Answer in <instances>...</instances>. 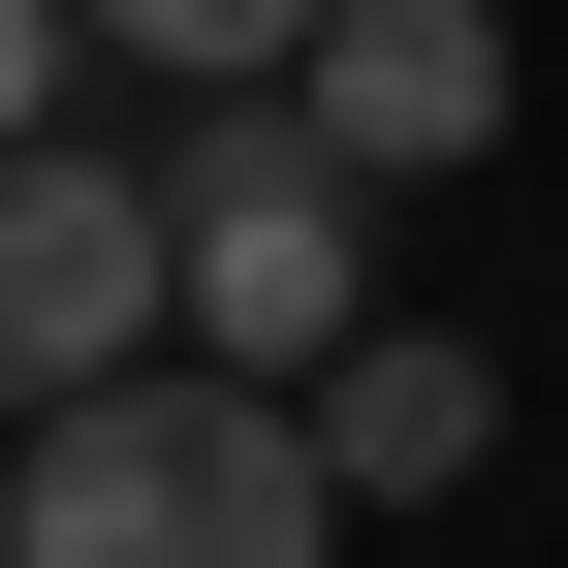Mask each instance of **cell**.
<instances>
[{"label": "cell", "mask_w": 568, "mask_h": 568, "mask_svg": "<svg viewBox=\"0 0 568 568\" xmlns=\"http://www.w3.org/2000/svg\"><path fill=\"white\" fill-rule=\"evenodd\" d=\"M0 568H347L316 379H253V347H126V379L0 410Z\"/></svg>", "instance_id": "1"}, {"label": "cell", "mask_w": 568, "mask_h": 568, "mask_svg": "<svg viewBox=\"0 0 568 568\" xmlns=\"http://www.w3.org/2000/svg\"><path fill=\"white\" fill-rule=\"evenodd\" d=\"M159 190H190V347H253V379H316V347L379 316V159H347V126L284 95V63H253L222 126H190Z\"/></svg>", "instance_id": "2"}, {"label": "cell", "mask_w": 568, "mask_h": 568, "mask_svg": "<svg viewBox=\"0 0 568 568\" xmlns=\"http://www.w3.org/2000/svg\"><path fill=\"white\" fill-rule=\"evenodd\" d=\"M126 347H190V190H159V159H63V126H0V410L126 379Z\"/></svg>", "instance_id": "3"}, {"label": "cell", "mask_w": 568, "mask_h": 568, "mask_svg": "<svg viewBox=\"0 0 568 568\" xmlns=\"http://www.w3.org/2000/svg\"><path fill=\"white\" fill-rule=\"evenodd\" d=\"M284 95H316L379 190H443V159H506V0H316V63H284Z\"/></svg>", "instance_id": "4"}, {"label": "cell", "mask_w": 568, "mask_h": 568, "mask_svg": "<svg viewBox=\"0 0 568 568\" xmlns=\"http://www.w3.org/2000/svg\"><path fill=\"white\" fill-rule=\"evenodd\" d=\"M316 474L347 506H443V474H506V379H474L443 316H347L316 347Z\"/></svg>", "instance_id": "5"}, {"label": "cell", "mask_w": 568, "mask_h": 568, "mask_svg": "<svg viewBox=\"0 0 568 568\" xmlns=\"http://www.w3.org/2000/svg\"><path fill=\"white\" fill-rule=\"evenodd\" d=\"M126 63H190V95H253V63H316V0H95Z\"/></svg>", "instance_id": "6"}, {"label": "cell", "mask_w": 568, "mask_h": 568, "mask_svg": "<svg viewBox=\"0 0 568 568\" xmlns=\"http://www.w3.org/2000/svg\"><path fill=\"white\" fill-rule=\"evenodd\" d=\"M63 63H95V0H0V126H63Z\"/></svg>", "instance_id": "7"}]
</instances>
